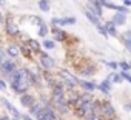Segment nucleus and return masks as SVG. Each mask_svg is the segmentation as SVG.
Returning a JSON list of instances; mask_svg holds the SVG:
<instances>
[{
	"mask_svg": "<svg viewBox=\"0 0 131 120\" xmlns=\"http://www.w3.org/2000/svg\"><path fill=\"white\" fill-rule=\"evenodd\" d=\"M91 3H94V5H99V6H102L103 8V3H105V0H90Z\"/></svg>",
	"mask_w": 131,
	"mask_h": 120,
	"instance_id": "nucleus-37",
	"label": "nucleus"
},
{
	"mask_svg": "<svg viewBox=\"0 0 131 120\" xmlns=\"http://www.w3.org/2000/svg\"><path fill=\"white\" fill-rule=\"evenodd\" d=\"M122 3H123L125 6H131V0H122Z\"/></svg>",
	"mask_w": 131,
	"mask_h": 120,
	"instance_id": "nucleus-41",
	"label": "nucleus"
},
{
	"mask_svg": "<svg viewBox=\"0 0 131 120\" xmlns=\"http://www.w3.org/2000/svg\"><path fill=\"white\" fill-rule=\"evenodd\" d=\"M77 99H79V94L76 92H71V94H68V99H67V103H68V106L70 108H74L76 106V102H77Z\"/></svg>",
	"mask_w": 131,
	"mask_h": 120,
	"instance_id": "nucleus-21",
	"label": "nucleus"
},
{
	"mask_svg": "<svg viewBox=\"0 0 131 120\" xmlns=\"http://www.w3.org/2000/svg\"><path fill=\"white\" fill-rule=\"evenodd\" d=\"M111 22L116 25V26H120V25H125V22H126V14H123V13H119V11H116V14H114V17L111 19Z\"/></svg>",
	"mask_w": 131,
	"mask_h": 120,
	"instance_id": "nucleus-12",
	"label": "nucleus"
},
{
	"mask_svg": "<svg viewBox=\"0 0 131 120\" xmlns=\"http://www.w3.org/2000/svg\"><path fill=\"white\" fill-rule=\"evenodd\" d=\"M63 94H65V85H63V83H56V85L51 88V99L63 97Z\"/></svg>",
	"mask_w": 131,
	"mask_h": 120,
	"instance_id": "nucleus-8",
	"label": "nucleus"
},
{
	"mask_svg": "<svg viewBox=\"0 0 131 120\" xmlns=\"http://www.w3.org/2000/svg\"><path fill=\"white\" fill-rule=\"evenodd\" d=\"M102 118H103V117H102L100 114H93V112H91V114H86V115L83 117V120H102Z\"/></svg>",
	"mask_w": 131,
	"mask_h": 120,
	"instance_id": "nucleus-29",
	"label": "nucleus"
},
{
	"mask_svg": "<svg viewBox=\"0 0 131 120\" xmlns=\"http://www.w3.org/2000/svg\"><path fill=\"white\" fill-rule=\"evenodd\" d=\"M2 105H5V108H6V109H8V111L14 115V118H20V115H22V114L19 112V109H17V108H16L11 102H8L6 99H2Z\"/></svg>",
	"mask_w": 131,
	"mask_h": 120,
	"instance_id": "nucleus-11",
	"label": "nucleus"
},
{
	"mask_svg": "<svg viewBox=\"0 0 131 120\" xmlns=\"http://www.w3.org/2000/svg\"><path fill=\"white\" fill-rule=\"evenodd\" d=\"M120 74H122V77H123V79H125V80H128V82H129V83H131V74H128V73H126V71H122V73H120Z\"/></svg>",
	"mask_w": 131,
	"mask_h": 120,
	"instance_id": "nucleus-36",
	"label": "nucleus"
},
{
	"mask_svg": "<svg viewBox=\"0 0 131 120\" xmlns=\"http://www.w3.org/2000/svg\"><path fill=\"white\" fill-rule=\"evenodd\" d=\"M0 5H3V0H0Z\"/></svg>",
	"mask_w": 131,
	"mask_h": 120,
	"instance_id": "nucleus-45",
	"label": "nucleus"
},
{
	"mask_svg": "<svg viewBox=\"0 0 131 120\" xmlns=\"http://www.w3.org/2000/svg\"><path fill=\"white\" fill-rule=\"evenodd\" d=\"M20 51H22V54H23L25 57H28V58H31V54H32V49H31V48H29L28 45H23Z\"/></svg>",
	"mask_w": 131,
	"mask_h": 120,
	"instance_id": "nucleus-28",
	"label": "nucleus"
},
{
	"mask_svg": "<svg viewBox=\"0 0 131 120\" xmlns=\"http://www.w3.org/2000/svg\"><path fill=\"white\" fill-rule=\"evenodd\" d=\"M51 102H52V105L56 106V109H57L59 112H62V114H68L70 106H68L67 100H65L63 97H59V99H51Z\"/></svg>",
	"mask_w": 131,
	"mask_h": 120,
	"instance_id": "nucleus-4",
	"label": "nucleus"
},
{
	"mask_svg": "<svg viewBox=\"0 0 131 120\" xmlns=\"http://www.w3.org/2000/svg\"><path fill=\"white\" fill-rule=\"evenodd\" d=\"M96 28H97V32L100 34V35H103V37H108V32H106V28H105V25H96Z\"/></svg>",
	"mask_w": 131,
	"mask_h": 120,
	"instance_id": "nucleus-30",
	"label": "nucleus"
},
{
	"mask_svg": "<svg viewBox=\"0 0 131 120\" xmlns=\"http://www.w3.org/2000/svg\"><path fill=\"white\" fill-rule=\"evenodd\" d=\"M106 65L111 69H119V63H116V62H106Z\"/></svg>",
	"mask_w": 131,
	"mask_h": 120,
	"instance_id": "nucleus-35",
	"label": "nucleus"
},
{
	"mask_svg": "<svg viewBox=\"0 0 131 120\" xmlns=\"http://www.w3.org/2000/svg\"><path fill=\"white\" fill-rule=\"evenodd\" d=\"M80 73H82V76H85V77H86V76H93V74L96 73V68H94L93 65H90V66H85Z\"/></svg>",
	"mask_w": 131,
	"mask_h": 120,
	"instance_id": "nucleus-26",
	"label": "nucleus"
},
{
	"mask_svg": "<svg viewBox=\"0 0 131 120\" xmlns=\"http://www.w3.org/2000/svg\"><path fill=\"white\" fill-rule=\"evenodd\" d=\"M123 39H131V31H125L123 32Z\"/></svg>",
	"mask_w": 131,
	"mask_h": 120,
	"instance_id": "nucleus-40",
	"label": "nucleus"
},
{
	"mask_svg": "<svg viewBox=\"0 0 131 120\" xmlns=\"http://www.w3.org/2000/svg\"><path fill=\"white\" fill-rule=\"evenodd\" d=\"M0 120H13V118L8 117V115H0Z\"/></svg>",
	"mask_w": 131,
	"mask_h": 120,
	"instance_id": "nucleus-42",
	"label": "nucleus"
},
{
	"mask_svg": "<svg viewBox=\"0 0 131 120\" xmlns=\"http://www.w3.org/2000/svg\"><path fill=\"white\" fill-rule=\"evenodd\" d=\"M48 32H49L48 26H46V25H45V23L42 22V23L39 25V32H37V34H39L40 37H46V34H48Z\"/></svg>",
	"mask_w": 131,
	"mask_h": 120,
	"instance_id": "nucleus-25",
	"label": "nucleus"
},
{
	"mask_svg": "<svg viewBox=\"0 0 131 120\" xmlns=\"http://www.w3.org/2000/svg\"><path fill=\"white\" fill-rule=\"evenodd\" d=\"M36 118L37 120H57V115H56V112L51 106H43L42 112L37 114Z\"/></svg>",
	"mask_w": 131,
	"mask_h": 120,
	"instance_id": "nucleus-3",
	"label": "nucleus"
},
{
	"mask_svg": "<svg viewBox=\"0 0 131 120\" xmlns=\"http://www.w3.org/2000/svg\"><path fill=\"white\" fill-rule=\"evenodd\" d=\"M2 62H3V52L0 51V63H2Z\"/></svg>",
	"mask_w": 131,
	"mask_h": 120,
	"instance_id": "nucleus-43",
	"label": "nucleus"
},
{
	"mask_svg": "<svg viewBox=\"0 0 131 120\" xmlns=\"http://www.w3.org/2000/svg\"><path fill=\"white\" fill-rule=\"evenodd\" d=\"M79 85L85 89V91H88V92H93L97 86H96V83L94 82H91V80H80L79 82Z\"/></svg>",
	"mask_w": 131,
	"mask_h": 120,
	"instance_id": "nucleus-16",
	"label": "nucleus"
},
{
	"mask_svg": "<svg viewBox=\"0 0 131 120\" xmlns=\"http://www.w3.org/2000/svg\"><path fill=\"white\" fill-rule=\"evenodd\" d=\"M6 32H8L9 35H17V34H19V28H17L11 20H8V22H6Z\"/></svg>",
	"mask_w": 131,
	"mask_h": 120,
	"instance_id": "nucleus-17",
	"label": "nucleus"
},
{
	"mask_svg": "<svg viewBox=\"0 0 131 120\" xmlns=\"http://www.w3.org/2000/svg\"><path fill=\"white\" fill-rule=\"evenodd\" d=\"M3 22V16H2V13H0V23Z\"/></svg>",
	"mask_w": 131,
	"mask_h": 120,
	"instance_id": "nucleus-44",
	"label": "nucleus"
},
{
	"mask_svg": "<svg viewBox=\"0 0 131 120\" xmlns=\"http://www.w3.org/2000/svg\"><path fill=\"white\" fill-rule=\"evenodd\" d=\"M59 76L62 77V83H63V85H67L68 88H74V86H77V85H79L77 77H76V76H73V74H71L70 71H67V69L60 71V73H59Z\"/></svg>",
	"mask_w": 131,
	"mask_h": 120,
	"instance_id": "nucleus-2",
	"label": "nucleus"
},
{
	"mask_svg": "<svg viewBox=\"0 0 131 120\" xmlns=\"http://www.w3.org/2000/svg\"><path fill=\"white\" fill-rule=\"evenodd\" d=\"M9 79H11V89L16 94H25L29 89V86L34 83L29 69H25V68L13 71L9 74Z\"/></svg>",
	"mask_w": 131,
	"mask_h": 120,
	"instance_id": "nucleus-1",
	"label": "nucleus"
},
{
	"mask_svg": "<svg viewBox=\"0 0 131 120\" xmlns=\"http://www.w3.org/2000/svg\"><path fill=\"white\" fill-rule=\"evenodd\" d=\"M119 69H122V71H128V69H131V65H129L128 62H120V63H119Z\"/></svg>",
	"mask_w": 131,
	"mask_h": 120,
	"instance_id": "nucleus-33",
	"label": "nucleus"
},
{
	"mask_svg": "<svg viewBox=\"0 0 131 120\" xmlns=\"http://www.w3.org/2000/svg\"><path fill=\"white\" fill-rule=\"evenodd\" d=\"M90 9V13H93V14H96L97 17H102V14H103V8L102 6H99V5H94V3H91L90 6H88Z\"/></svg>",
	"mask_w": 131,
	"mask_h": 120,
	"instance_id": "nucleus-19",
	"label": "nucleus"
},
{
	"mask_svg": "<svg viewBox=\"0 0 131 120\" xmlns=\"http://www.w3.org/2000/svg\"><path fill=\"white\" fill-rule=\"evenodd\" d=\"M105 28H106V32H108V35H116L117 34V29H116V25L113 23V22H108L106 25H105Z\"/></svg>",
	"mask_w": 131,
	"mask_h": 120,
	"instance_id": "nucleus-24",
	"label": "nucleus"
},
{
	"mask_svg": "<svg viewBox=\"0 0 131 120\" xmlns=\"http://www.w3.org/2000/svg\"><path fill=\"white\" fill-rule=\"evenodd\" d=\"M20 118H22V120H34L29 114H22V115H20Z\"/></svg>",
	"mask_w": 131,
	"mask_h": 120,
	"instance_id": "nucleus-39",
	"label": "nucleus"
},
{
	"mask_svg": "<svg viewBox=\"0 0 131 120\" xmlns=\"http://www.w3.org/2000/svg\"><path fill=\"white\" fill-rule=\"evenodd\" d=\"M90 100H93L91 92H83V94H79V99H77V102H76V106H74V108H77V106H80V105H83V103H86V102H90Z\"/></svg>",
	"mask_w": 131,
	"mask_h": 120,
	"instance_id": "nucleus-15",
	"label": "nucleus"
},
{
	"mask_svg": "<svg viewBox=\"0 0 131 120\" xmlns=\"http://www.w3.org/2000/svg\"><path fill=\"white\" fill-rule=\"evenodd\" d=\"M97 88H99V91H100L102 94L110 95V92H111V74H110L103 82H100V85H99Z\"/></svg>",
	"mask_w": 131,
	"mask_h": 120,
	"instance_id": "nucleus-9",
	"label": "nucleus"
},
{
	"mask_svg": "<svg viewBox=\"0 0 131 120\" xmlns=\"http://www.w3.org/2000/svg\"><path fill=\"white\" fill-rule=\"evenodd\" d=\"M39 54H40V65L45 69H51L54 66V60L49 57V54H46V52H39Z\"/></svg>",
	"mask_w": 131,
	"mask_h": 120,
	"instance_id": "nucleus-7",
	"label": "nucleus"
},
{
	"mask_svg": "<svg viewBox=\"0 0 131 120\" xmlns=\"http://www.w3.org/2000/svg\"><path fill=\"white\" fill-rule=\"evenodd\" d=\"M123 45H125V48L131 52V39H123Z\"/></svg>",
	"mask_w": 131,
	"mask_h": 120,
	"instance_id": "nucleus-34",
	"label": "nucleus"
},
{
	"mask_svg": "<svg viewBox=\"0 0 131 120\" xmlns=\"http://www.w3.org/2000/svg\"><path fill=\"white\" fill-rule=\"evenodd\" d=\"M51 31H52V35H54V39H56L57 42H63V40H65V37H67L65 31H63L62 28H59V26H54Z\"/></svg>",
	"mask_w": 131,
	"mask_h": 120,
	"instance_id": "nucleus-14",
	"label": "nucleus"
},
{
	"mask_svg": "<svg viewBox=\"0 0 131 120\" xmlns=\"http://www.w3.org/2000/svg\"><path fill=\"white\" fill-rule=\"evenodd\" d=\"M85 17L88 19V22L90 23H93V25H99L100 22H99V17L96 16V14H93V13H90V11H85Z\"/></svg>",
	"mask_w": 131,
	"mask_h": 120,
	"instance_id": "nucleus-22",
	"label": "nucleus"
},
{
	"mask_svg": "<svg viewBox=\"0 0 131 120\" xmlns=\"http://www.w3.org/2000/svg\"><path fill=\"white\" fill-rule=\"evenodd\" d=\"M51 22H52V25L67 26V25H74V23H76V19H74V17H65V19H57V17H54Z\"/></svg>",
	"mask_w": 131,
	"mask_h": 120,
	"instance_id": "nucleus-10",
	"label": "nucleus"
},
{
	"mask_svg": "<svg viewBox=\"0 0 131 120\" xmlns=\"http://www.w3.org/2000/svg\"><path fill=\"white\" fill-rule=\"evenodd\" d=\"M42 109H43V105H42V103H37V102H34V103L29 106V112H31V115H37V114H40Z\"/></svg>",
	"mask_w": 131,
	"mask_h": 120,
	"instance_id": "nucleus-18",
	"label": "nucleus"
},
{
	"mask_svg": "<svg viewBox=\"0 0 131 120\" xmlns=\"http://www.w3.org/2000/svg\"><path fill=\"white\" fill-rule=\"evenodd\" d=\"M6 54H8L9 57H19L20 49H19V46H17V45H9V46H8V49H6Z\"/></svg>",
	"mask_w": 131,
	"mask_h": 120,
	"instance_id": "nucleus-20",
	"label": "nucleus"
},
{
	"mask_svg": "<svg viewBox=\"0 0 131 120\" xmlns=\"http://www.w3.org/2000/svg\"><path fill=\"white\" fill-rule=\"evenodd\" d=\"M28 46L32 49V52H40V43L34 39H29L28 40Z\"/></svg>",
	"mask_w": 131,
	"mask_h": 120,
	"instance_id": "nucleus-23",
	"label": "nucleus"
},
{
	"mask_svg": "<svg viewBox=\"0 0 131 120\" xmlns=\"http://www.w3.org/2000/svg\"><path fill=\"white\" fill-rule=\"evenodd\" d=\"M16 63L13 62V60H3L2 63H0V73H2L3 76H9L13 71H16Z\"/></svg>",
	"mask_w": 131,
	"mask_h": 120,
	"instance_id": "nucleus-5",
	"label": "nucleus"
},
{
	"mask_svg": "<svg viewBox=\"0 0 131 120\" xmlns=\"http://www.w3.org/2000/svg\"><path fill=\"white\" fill-rule=\"evenodd\" d=\"M6 89V83H5V80L0 77V91H5Z\"/></svg>",
	"mask_w": 131,
	"mask_h": 120,
	"instance_id": "nucleus-38",
	"label": "nucleus"
},
{
	"mask_svg": "<svg viewBox=\"0 0 131 120\" xmlns=\"http://www.w3.org/2000/svg\"><path fill=\"white\" fill-rule=\"evenodd\" d=\"M42 45H43V48H45V49H52V48L56 46V45H54V40H45Z\"/></svg>",
	"mask_w": 131,
	"mask_h": 120,
	"instance_id": "nucleus-32",
	"label": "nucleus"
},
{
	"mask_svg": "<svg viewBox=\"0 0 131 120\" xmlns=\"http://www.w3.org/2000/svg\"><path fill=\"white\" fill-rule=\"evenodd\" d=\"M111 80H113L114 83H122V80H123V77H122V74H117V73H113V74H111Z\"/></svg>",
	"mask_w": 131,
	"mask_h": 120,
	"instance_id": "nucleus-31",
	"label": "nucleus"
},
{
	"mask_svg": "<svg viewBox=\"0 0 131 120\" xmlns=\"http://www.w3.org/2000/svg\"><path fill=\"white\" fill-rule=\"evenodd\" d=\"M34 102H36V99L31 94H22V97H20V105L25 106V108H29Z\"/></svg>",
	"mask_w": 131,
	"mask_h": 120,
	"instance_id": "nucleus-13",
	"label": "nucleus"
},
{
	"mask_svg": "<svg viewBox=\"0 0 131 120\" xmlns=\"http://www.w3.org/2000/svg\"><path fill=\"white\" fill-rule=\"evenodd\" d=\"M39 8H40L43 13L49 11V0H39Z\"/></svg>",
	"mask_w": 131,
	"mask_h": 120,
	"instance_id": "nucleus-27",
	"label": "nucleus"
},
{
	"mask_svg": "<svg viewBox=\"0 0 131 120\" xmlns=\"http://www.w3.org/2000/svg\"><path fill=\"white\" fill-rule=\"evenodd\" d=\"M99 114H100L103 118H108V117H113V115L116 114V109H114V106H113L111 103H105L103 106H100Z\"/></svg>",
	"mask_w": 131,
	"mask_h": 120,
	"instance_id": "nucleus-6",
	"label": "nucleus"
}]
</instances>
